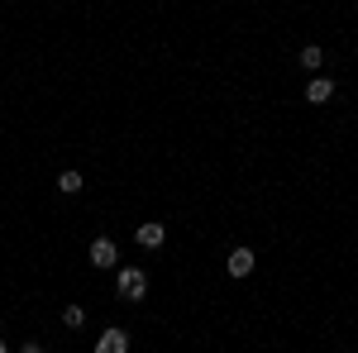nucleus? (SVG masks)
Instances as JSON below:
<instances>
[{"mask_svg": "<svg viewBox=\"0 0 358 353\" xmlns=\"http://www.w3.org/2000/svg\"><path fill=\"white\" fill-rule=\"evenodd\" d=\"M143 248H163V239H167V229L158 224V219H148V224H138V234H134Z\"/></svg>", "mask_w": 358, "mask_h": 353, "instance_id": "4", "label": "nucleus"}, {"mask_svg": "<svg viewBox=\"0 0 358 353\" xmlns=\"http://www.w3.org/2000/svg\"><path fill=\"white\" fill-rule=\"evenodd\" d=\"M253 272V248H229V277H248Z\"/></svg>", "mask_w": 358, "mask_h": 353, "instance_id": "5", "label": "nucleus"}, {"mask_svg": "<svg viewBox=\"0 0 358 353\" xmlns=\"http://www.w3.org/2000/svg\"><path fill=\"white\" fill-rule=\"evenodd\" d=\"M0 353H10V349H5V339H0Z\"/></svg>", "mask_w": 358, "mask_h": 353, "instance_id": "11", "label": "nucleus"}, {"mask_svg": "<svg viewBox=\"0 0 358 353\" xmlns=\"http://www.w3.org/2000/svg\"><path fill=\"white\" fill-rule=\"evenodd\" d=\"M20 353H43V349H38V344H24V349H20Z\"/></svg>", "mask_w": 358, "mask_h": 353, "instance_id": "10", "label": "nucleus"}, {"mask_svg": "<svg viewBox=\"0 0 358 353\" xmlns=\"http://www.w3.org/2000/svg\"><path fill=\"white\" fill-rule=\"evenodd\" d=\"M330 96H334V82H325V77H315V82L306 86V101H310V106H325Z\"/></svg>", "mask_w": 358, "mask_h": 353, "instance_id": "6", "label": "nucleus"}, {"mask_svg": "<svg viewBox=\"0 0 358 353\" xmlns=\"http://www.w3.org/2000/svg\"><path fill=\"white\" fill-rule=\"evenodd\" d=\"M96 353H129V334H124V329H106V334L96 339Z\"/></svg>", "mask_w": 358, "mask_h": 353, "instance_id": "3", "label": "nucleus"}, {"mask_svg": "<svg viewBox=\"0 0 358 353\" xmlns=\"http://www.w3.org/2000/svg\"><path fill=\"white\" fill-rule=\"evenodd\" d=\"M82 182H86V177H77V172H57V191H67V196L82 191Z\"/></svg>", "mask_w": 358, "mask_h": 353, "instance_id": "8", "label": "nucleus"}, {"mask_svg": "<svg viewBox=\"0 0 358 353\" xmlns=\"http://www.w3.org/2000/svg\"><path fill=\"white\" fill-rule=\"evenodd\" d=\"M62 320H67L72 329H82L86 325V310H82V305H67V310H62Z\"/></svg>", "mask_w": 358, "mask_h": 353, "instance_id": "9", "label": "nucleus"}, {"mask_svg": "<svg viewBox=\"0 0 358 353\" xmlns=\"http://www.w3.org/2000/svg\"><path fill=\"white\" fill-rule=\"evenodd\" d=\"M143 291H148L143 268H120V301H143Z\"/></svg>", "mask_w": 358, "mask_h": 353, "instance_id": "1", "label": "nucleus"}, {"mask_svg": "<svg viewBox=\"0 0 358 353\" xmlns=\"http://www.w3.org/2000/svg\"><path fill=\"white\" fill-rule=\"evenodd\" d=\"M320 62H325V53H320L315 43H306V48H301V67H306V72H315Z\"/></svg>", "mask_w": 358, "mask_h": 353, "instance_id": "7", "label": "nucleus"}, {"mask_svg": "<svg viewBox=\"0 0 358 353\" xmlns=\"http://www.w3.org/2000/svg\"><path fill=\"white\" fill-rule=\"evenodd\" d=\"M91 263H96V268H115V263H120L115 239H91Z\"/></svg>", "mask_w": 358, "mask_h": 353, "instance_id": "2", "label": "nucleus"}]
</instances>
